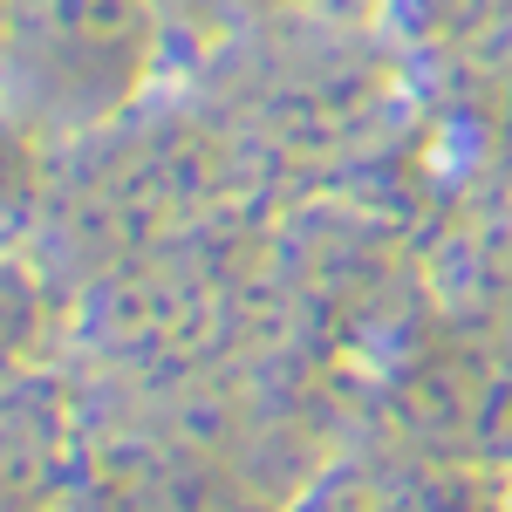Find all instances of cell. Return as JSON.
<instances>
[{
  "instance_id": "obj_1",
  "label": "cell",
  "mask_w": 512,
  "mask_h": 512,
  "mask_svg": "<svg viewBox=\"0 0 512 512\" xmlns=\"http://www.w3.org/2000/svg\"><path fill=\"white\" fill-rule=\"evenodd\" d=\"M164 41L158 0H14L0 28V110L89 130L144 89Z\"/></svg>"
},
{
  "instance_id": "obj_2",
  "label": "cell",
  "mask_w": 512,
  "mask_h": 512,
  "mask_svg": "<svg viewBox=\"0 0 512 512\" xmlns=\"http://www.w3.org/2000/svg\"><path fill=\"white\" fill-rule=\"evenodd\" d=\"M48 492H62V417L21 369H7L0 376V512H41Z\"/></svg>"
},
{
  "instance_id": "obj_3",
  "label": "cell",
  "mask_w": 512,
  "mask_h": 512,
  "mask_svg": "<svg viewBox=\"0 0 512 512\" xmlns=\"http://www.w3.org/2000/svg\"><path fill=\"white\" fill-rule=\"evenodd\" d=\"M41 321H48L41 280H28L14 260H0V376L28 362V349L41 342Z\"/></svg>"
},
{
  "instance_id": "obj_4",
  "label": "cell",
  "mask_w": 512,
  "mask_h": 512,
  "mask_svg": "<svg viewBox=\"0 0 512 512\" xmlns=\"http://www.w3.org/2000/svg\"><path fill=\"white\" fill-rule=\"evenodd\" d=\"M328 512H451V492L444 485H355V492H342Z\"/></svg>"
},
{
  "instance_id": "obj_5",
  "label": "cell",
  "mask_w": 512,
  "mask_h": 512,
  "mask_svg": "<svg viewBox=\"0 0 512 512\" xmlns=\"http://www.w3.org/2000/svg\"><path fill=\"white\" fill-rule=\"evenodd\" d=\"M280 0H158L164 21H198V28H219V21H253Z\"/></svg>"
}]
</instances>
